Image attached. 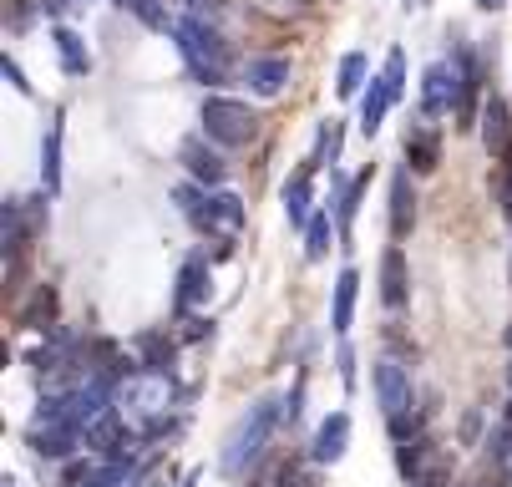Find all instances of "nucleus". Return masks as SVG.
<instances>
[{
    "label": "nucleus",
    "mask_w": 512,
    "mask_h": 487,
    "mask_svg": "<svg viewBox=\"0 0 512 487\" xmlns=\"http://www.w3.org/2000/svg\"><path fill=\"white\" fill-rule=\"evenodd\" d=\"M284 427V396L274 401V396H259L239 422L229 427V437H224V452H218V472L224 477H244L264 452H269V437Z\"/></svg>",
    "instance_id": "obj_1"
},
{
    "label": "nucleus",
    "mask_w": 512,
    "mask_h": 487,
    "mask_svg": "<svg viewBox=\"0 0 512 487\" xmlns=\"http://www.w3.org/2000/svg\"><path fill=\"white\" fill-rule=\"evenodd\" d=\"M117 406H122V416L137 427V437H168V432H178V416H168V406H173V376L168 371H137V376H127L122 386H117Z\"/></svg>",
    "instance_id": "obj_2"
},
{
    "label": "nucleus",
    "mask_w": 512,
    "mask_h": 487,
    "mask_svg": "<svg viewBox=\"0 0 512 487\" xmlns=\"http://www.w3.org/2000/svg\"><path fill=\"white\" fill-rule=\"evenodd\" d=\"M173 46H178L183 66L193 72V82H203V87H224L229 82V41L218 36L203 16H178Z\"/></svg>",
    "instance_id": "obj_3"
},
{
    "label": "nucleus",
    "mask_w": 512,
    "mask_h": 487,
    "mask_svg": "<svg viewBox=\"0 0 512 487\" xmlns=\"http://www.w3.org/2000/svg\"><path fill=\"white\" fill-rule=\"evenodd\" d=\"M203 137L218 148H249L259 137V112L234 97H203Z\"/></svg>",
    "instance_id": "obj_4"
},
{
    "label": "nucleus",
    "mask_w": 512,
    "mask_h": 487,
    "mask_svg": "<svg viewBox=\"0 0 512 487\" xmlns=\"http://www.w3.org/2000/svg\"><path fill=\"white\" fill-rule=\"evenodd\" d=\"M396 467L411 487H452V472H457V457L431 442V437H416L406 447H396Z\"/></svg>",
    "instance_id": "obj_5"
},
{
    "label": "nucleus",
    "mask_w": 512,
    "mask_h": 487,
    "mask_svg": "<svg viewBox=\"0 0 512 487\" xmlns=\"http://www.w3.org/2000/svg\"><path fill=\"white\" fill-rule=\"evenodd\" d=\"M41 219H46V198H6L0 203V254L16 259L41 234Z\"/></svg>",
    "instance_id": "obj_6"
},
{
    "label": "nucleus",
    "mask_w": 512,
    "mask_h": 487,
    "mask_svg": "<svg viewBox=\"0 0 512 487\" xmlns=\"http://www.w3.org/2000/svg\"><path fill=\"white\" fill-rule=\"evenodd\" d=\"M462 107V72H457V61H431L426 72H421V112L426 117H457Z\"/></svg>",
    "instance_id": "obj_7"
},
{
    "label": "nucleus",
    "mask_w": 512,
    "mask_h": 487,
    "mask_svg": "<svg viewBox=\"0 0 512 487\" xmlns=\"http://www.w3.org/2000/svg\"><path fill=\"white\" fill-rule=\"evenodd\" d=\"M477 132H482V148H487L497 163H507V158H512V107H507V97H497V92H487V97H482Z\"/></svg>",
    "instance_id": "obj_8"
},
{
    "label": "nucleus",
    "mask_w": 512,
    "mask_h": 487,
    "mask_svg": "<svg viewBox=\"0 0 512 487\" xmlns=\"http://www.w3.org/2000/svg\"><path fill=\"white\" fill-rule=\"evenodd\" d=\"M371 386H376V401H381L386 416H401V411L416 406V386H411V371L401 361H376Z\"/></svg>",
    "instance_id": "obj_9"
},
{
    "label": "nucleus",
    "mask_w": 512,
    "mask_h": 487,
    "mask_svg": "<svg viewBox=\"0 0 512 487\" xmlns=\"http://www.w3.org/2000/svg\"><path fill=\"white\" fill-rule=\"evenodd\" d=\"M279 198H284L289 229H310V219L320 214V208H315V158H305V163L295 168V178L279 188Z\"/></svg>",
    "instance_id": "obj_10"
},
{
    "label": "nucleus",
    "mask_w": 512,
    "mask_h": 487,
    "mask_svg": "<svg viewBox=\"0 0 512 487\" xmlns=\"http://www.w3.org/2000/svg\"><path fill=\"white\" fill-rule=\"evenodd\" d=\"M178 163H183V168H188V178H193V183H203V188H218V183L229 178L224 153L208 148V137H188V143L178 148Z\"/></svg>",
    "instance_id": "obj_11"
},
{
    "label": "nucleus",
    "mask_w": 512,
    "mask_h": 487,
    "mask_svg": "<svg viewBox=\"0 0 512 487\" xmlns=\"http://www.w3.org/2000/svg\"><path fill=\"white\" fill-rule=\"evenodd\" d=\"M381 305H386L391 315L411 305V264H406L401 244H391V249L381 254Z\"/></svg>",
    "instance_id": "obj_12"
},
{
    "label": "nucleus",
    "mask_w": 512,
    "mask_h": 487,
    "mask_svg": "<svg viewBox=\"0 0 512 487\" xmlns=\"http://www.w3.org/2000/svg\"><path fill=\"white\" fill-rule=\"evenodd\" d=\"M208 290H213L208 259H203V254L183 259V269H178V295H173V310H178V315H188L193 305H203V300H208Z\"/></svg>",
    "instance_id": "obj_13"
},
{
    "label": "nucleus",
    "mask_w": 512,
    "mask_h": 487,
    "mask_svg": "<svg viewBox=\"0 0 512 487\" xmlns=\"http://www.w3.org/2000/svg\"><path fill=\"white\" fill-rule=\"evenodd\" d=\"M345 447H350V416L345 411H330L325 422L315 427V442H310V462H340L345 457Z\"/></svg>",
    "instance_id": "obj_14"
},
{
    "label": "nucleus",
    "mask_w": 512,
    "mask_h": 487,
    "mask_svg": "<svg viewBox=\"0 0 512 487\" xmlns=\"http://www.w3.org/2000/svg\"><path fill=\"white\" fill-rule=\"evenodd\" d=\"M284 82H289V61L284 56H249V66H244V87L254 92V97H279L284 92Z\"/></svg>",
    "instance_id": "obj_15"
},
{
    "label": "nucleus",
    "mask_w": 512,
    "mask_h": 487,
    "mask_svg": "<svg viewBox=\"0 0 512 487\" xmlns=\"http://www.w3.org/2000/svg\"><path fill=\"white\" fill-rule=\"evenodd\" d=\"M411 229H416V188H411V173L396 168L391 173V239L401 244L411 239Z\"/></svg>",
    "instance_id": "obj_16"
},
{
    "label": "nucleus",
    "mask_w": 512,
    "mask_h": 487,
    "mask_svg": "<svg viewBox=\"0 0 512 487\" xmlns=\"http://www.w3.org/2000/svg\"><path fill=\"white\" fill-rule=\"evenodd\" d=\"M26 442H31V452L36 457H51V462H66L71 452H77L87 437L77 432V427H36L31 422V432H26Z\"/></svg>",
    "instance_id": "obj_17"
},
{
    "label": "nucleus",
    "mask_w": 512,
    "mask_h": 487,
    "mask_svg": "<svg viewBox=\"0 0 512 487\" xmlns=\"http://www.w3.org/2000/svg\"><path fill=\"white\" fill-rule=\"evenodd\" d=\"M51 46L61 56V72L66 77H87L92 72V51H87V41L71 31V26H51Z\"/></svg>",
    "instance_id": "obj_18"
},
{
    "label": "nucleus",
    "mask_w": 512,
    "mask_h": 487,
    "mask_svg": "<svg viewBox=\"0 0 512 487\" xmlns=\"http://www.w3.org/2000/svg\"><path fill=\"white\" fill-rule=\"evenodd\" d=\"M355 295H360V274L355 269H340L335 274V305H330V330L335 335H350V325H355Z\"/></svg>",
    "instance_id": "obj_19"
},
{
    "label": "nucleus",
    "mask_w": 512,
    "mask_h": 487,
    "mask_svg": "<svg viewBox=\"0 0 512 487\" xmlns=\"http://www.w3.org/2000/svg\"><path fill=\"white\" fill-rule=\"evenodd\" d=\"M391 107H396V102H391V92H386V82H381V77H371V87H365V92H360V132H365V137H376Z\"/></svg>",
    "instance_id": "obj_20"
},
{
    "label": "nucleus",
    "mask_w": 512,
    "mask_h": 487,
    "mask_svg": "<svg viewBox=\"0 0 512 487\" xmlns=\"http://www.w3.org/2000/svg\"><path fill=\"white\" fill-rule=\"evenodd\" d=\"M406 158L416 173H431L436 163H442V137H436L431 127H406Z\"/></svg>",
    "instance_id": "obj_21"
},
{
    "label": "nucleus",
    "mask_w": 512,
    "mask_h": 487,
    "mask_svg": "<svg viewBox=\"0 0 512 487\" xmlns=\"http://www.w3.org/2000/svg\"><path fill=\"white\" fill-rule=\"evenodd\" d=\"M16 325H21V330H51V325H56V290H51V285H36L31 300L21 305Z\"/></svg>",
    "instance_id": "obj_22"
},
{
    "label": "nucleus",
    "mask_w": 512,
    "mask_h": 487,
    "mask_svg": "<svg viewBox=\"0 0 512 487\" xmlns=\"http://www.w3.org/2000/svg\"><path fill=\"white\" fill-rule=\"evenodd\" d=\"M340 239V224H335V214L330 208H320V214L310 219V229H305V259L310 264H320L325 254H330V244Z\"/></svg>",
    "instance_id": "obj_23"
},
{
    "label": "nucleus",
    "mask_w": 512,
    "mask_h": 487,
    "mask_svg": "<svg viewBox=\"0 0 512 487\" xmlns=\"http://www.w3.org/2000/svg\"><path fill=\"white\" fill-rule=\"evenodd\" d=\"M168 361H173V335L168 330L137 335V366L142 371H168Z\"/></svg>",
    "instance_id": "obj_24"
},
{
    "label": "nucleus",
    "mask_w": 512,
    "mask_h": 487,
    "mask_svg": "<svg viewBox=\"0 0 512 487\" xmlns=\"http://www.w3.org/2000/svg\"><path fill=\"white\" fill-rule=\"evenodd\" d=\"M41 183L46 193H61V112L46 127V143H41Z\"/></svg>",
    "instance_id": "obj_25"
},
{
    "label": "nucleus",
    "mask_w": 512,
    "mask_h": 487,
    "mask_svg": "<svg viewBox=\"0 0 512 487\" xmlns=\"http://www.w3.org/2000/svg\"><path fill=\"white\" fill-rule=\"evenodd\" d=\"M365 82H371V61H365V51H345V56H340L335 92H340V97H360Z\"/></svg>",
    "instance_id": "obj_26"
},
{
    "label": "nucleus",
    "mask_w": 512,
    "mask_h": 487,
    "mask_svg": "<svg viewBox=\"0 0 512 487\" xmlns=\"http://www.w3.org/2000/svg\"><path fill=\"white\" fill-rule=\"evenodd\" d=\"M340 143H345V127H340V117H330V122H320V148H315V168H335L340 163Z\"/></svg>",
    "instance_id": "obj_27"
},
{
    "label": "nucleus",
    "mask_w": 512,
    "mask_h": 487,
    "mask_svg": "<svg viewBox=\"0 0 512 487\" xmlns=\"http://www.w3.org/2000/svg\"><path fill=\"white\" fill-rule=\"evenodd\" d=\"M310 6L315 0H254V11L269 21H300V16H310Z\"/></svg>",
    "instance_id": "obj_28"
},
{
    "label": "nucleus",
    "mask_w": 512,
    "mask_h": 487,
    "mask_svg": "<svg viewBox=\"0 0 512 487\" xmlns=\"http://www.w3.org/2000/svg\"><path fill=\"white\" fill-rule=\"evenodd\" d=\"M381 82H386L391 102H401V97H406V51H401V46H391V51H386V72H381Z\"/></svg>",
    "instance_id": "obj_29"
},
{
    "label": "nucleus",
    "mask_w": 512,
    "mask_h": 487,
    "mask_svg": "<svg viewBox=\"0 0 512 487\" xmlns=\"http://www.w3.org/2000/svg\"><path fill=\"white\" fill-rule=\"evenodd\" d=\"M386 422H391V437H396V447H406V442H416V437H421V427H426V406H421V411L386 416Z\"/></svg>",
    "instance_id": "obj_30"
},
{
    "label": "nucleus",
    "mask_w": 512,
    "mask_h": 487,
    "mask_svg": "<svg viewBox=\"0 0 512 487\" xmlns=\"http://www.w3.org/2000/svg\"><path fill=\"white\" fill-rule=\"evenodd\" d=\"M482 447H487V462H512V416H502Z\"/></svg>",
    "instance_id": "obj_31"
},
{
    "label": "nucleus",
    "mask_w": 512,
    "mask_h": 487,
    "mask_svg": "<svg viewBox=\"0 0 512 487\" xmlns=\"http://www.w3.org/2000/svg\"><path fill=\"white\" fill-rule=\"evenodd\" d=\"M0 77H6V82H11L21 97H31V82H26V72H21V66H16L11 56H0Z\"/></svg>",
    "instance_id": "obj_32"
},
{
    "label": "nucleus",
    "mask_w": 512,
    "mask_h": 487,
    "mask_svg": "<svg viewBox=\"0 0 512 487\" xmlns=\"http://www.w3.org/2000/svg\"><path fill=\"white\" fill-rule=\"evenodd\" d=\"M472 487H512V472H507V462H492V467H487V472H482Z\"/></svg>",
    "instance_id": "obj_33"
},
{
    "label": "nucleus",
    "mask_w": 512,
    "mask_h": 487,
    "mask_svg": "<svg viewBox=\"0 0 512 487\" xmlns=\"http://www.w3.org/2000/svg\"><path fill=\"white\" fill-rule=\"evenodd\" d=\"M497 198H502V214L512 219V158H507L502 173H497Z\"/></svg>",
    "instance_id": "obj_34"
},
{
    "label": "nucleus",
    "mask_w": 512,
    "mask_h": 487,
    "mask_svg": "<svg viewBox=\"0 0 512 487\" xmlns=\"http://www.w3.org/2000/svg\"><path fill=\"white\" fill-rule=\"evenodd\" d=\"M340 381L355 386V351H350V345H340Z\"/></svg>",
    "instance_id": "obj_35"
},
{
    "label": "nucleus",
    "mask_w": 512,
    "mask_h": 487,
    "mask_svg": "<svg viewBox=\"0 0 512 487\" xmlns=\"http://www.w3.org/2000/svg\"><path fill=\"white\" fill-rule=\"evenodd\" d=\"M477 432H482V416H477V411H467V422H462V442L472 447V442H477Z\"/></svg>",
    "instance_id": "obj_36"
},
{
    "label": "nucleus",
    "mask_w": 512,
    "mask_h": 487,
    "mask_svg": "<svg viewBox=\"0 0 512 487\" xmlns=\"http://www.w3.org/2000/svg\"><path fill=\"white\" fill-rule=\"evenodd\" d=\"M26 21H31V11H26V0H16V6H11V26H16V31H21V26H26Z\"/></svg>",
    "instance_id": "obj_37"
},
{
    "label": "nucleus",
    "mask_w": 512,
    "mask_h": 487,
    "mask_svg": "<svg viewBox=\"0 0 512 487\" xmlns=\"http://www.w3.org/2000/svg\"><path fill=\"white\" fill-rule=\"evenodd\" d=\"M507 0H477V11H502Z\"/></svg>",
    "instance_id": "obj_38"
},
{
    "label": "nucleus",
    "mask_w": 512,
    "mask_h": 487,
    "mask_svg": "<svg viewBox=\"0 0 512 487\" xmlns=\"http://www.w3.org/2000/svg\"><path fill=\"white\" fill-rule=\"evenodd\" d=\"M46 11H61V6H77V0H41Z\"/></svg>",
    "instance_id": "obj_39"
},
{
    "label": "nucleus",
    "mask_w": 512,
    "mask_h": 487,
    "mask_svg": "<svg viewBox=\"0 0 512 487\" xmlns=\"http://www.w3.org/2000/svg\"><path fill=\"white\" fill-rule=\"evenodd\" d=\"M502 345H507V351H512V320H507V330H502Z\"/></svg>",
    "instance_id": "obj_40"
},
{
    "label": "nucleus",
    "mask_w": 512,
    "mask_h": 487,
    "mask_svg": "<svg viewBox=\"0 0 512 487\" xmlns=\"http://www.w3.org/2000/svg\"><path fill=\"white\" fill-rule=\"evenodd\" d=\"M0 487H16V477H6V482H0Z\"/></svg>",
    "instance_id": "obj_41"
},
{
    "label": "nucleus",
    "mask_w": 512,
    "mask_h": 487,
    "mask_svg": "<svg viewBox=\"0 0 512 487\" xmlns=\"http://www.w3.org/2000/svg\"><path fill=\"white\" fill-rule=\"evenodd\" d=\"M507 386H512V366H507Z\"/></svg>",
    "instance_id": "obj_42"
}]
</instances>
